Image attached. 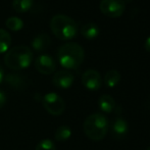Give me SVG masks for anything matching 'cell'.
I'll list each match as a JSON object with an SVG mask.
<instances>
[{"mask_svg": "<svg viewBox=\"0 0 150 150\" xmlns=\"http://www.w3.org/2000/svg\"><path fill=\"white\" fill-rule=\"evenodd\" d=\"M71 136V130L69 126L67 125H62V126L58 127L55 131V135L54 138L57 142H65L67 141Z\"/></svg>", "mask_w": 150, "mask_h": 150, "instance_id": "e0dca14e", "label": "cell"}, {"mask_svg": "<svg viewBox=\"0 0 150 150\" xmlns=\"http://www.w3.org/2000/svg\"><path fill=\"white\" fill-rule=\"evenodd\" d=\"M58 62L65 69H77L85 58L84 48L76 42H67L60 46L57 51Z\"/></svg>", "mask_w": 150, "mask_h": 150, "instance_id": "6da1fadb", "label": "cell"}, {"mask_svg": "<svg viewBox=\"0 0 150 150\" xmlns=\"http://www.w3.org/2000/svg\"><path fill=\"white\" fill-rule=\"evenodd\" d=\"M104 84L108 88H115L120 81V74L117 69H110L104 76Z\"/></svg>", "mask_w": 150, "mask_h": 150, "instance_id": "9a60e30c", "label": "cell"}, {"mask_svg": "<svg viewBox=\"0 0 150 150\" xmlns=\"http://www.w3.org/2000/svg\"><path fill=\"white\" fill-rule=\"evenodd\" d=\"M144 48L147 52H150V36L147 37V39L144 42Z\"/></svg>", "mask_w": 150, "mask_h": 150, "instance_id": "7402d4cb", "label": "cell"}, {"mask_svg": "<svg viewBox=\"0 0 150 150\" xmlns=\"http://www.w3.org/2000/svg\"><path fill=\"white\" fill-rule=\"evenodd\" d=\"M4 80V71H3V69L2 67L0 65V84L2 83V81Z\"/></svg>", "mask_w": 150, "mask_h": 150, "instance_id": "603a6c76", "label": "cell"}, {"mask_svg": "<svg viewBox=\"0 0 150 150\" xmlns=\"http://www.w3.org/2000/svg\"><path fill=\"white\" fill-rule=\"evenodd\" d=\"M80 33L85 39L87 40H94L99 36L100 30H99L98 26L94 23H87V24L83 25L80 30Z\"/></svg>", "mask_w": 150, "mask_h": 150, "instance_id": "8fae6325", "label": "cell"}, {"mask_svg": "<svg viewBox=\"0 0 150 150\" xmlns=\"http://www.w3.org/2000/svg\"><path fill=\"white\" fill-rule=\"evenodd\" d=\"M5 26L8 30L12 32H18L24 28V22L22 18H18V16H11L6 20Z\"/></svg>", "mask_w": 150, "mask_h": 150, "instance_id": "d6986e66", "label": "cell"}, {"mask_svg": "<svg viewBox=\"0 0 150 150\" xmlns=\"http://www.w3.org/2000/svg\"><path fill=\"white\" fill-rule=\"evenodd\" d=\"M82 84L86 89L97 91L102 86V78L100 74L95 69H87L82 76Z\"/></svg>", "mask_w": 150, "mask_h": 150, "instance_id": "ba28073f", "label": "cell"}, {"mask_svg": "<svg viewBox=\"0 0 150 150\" xmlns=\"http://www.w3.org/2000/svg\"><path fill=\"white\" fill-rule=\"evenodd\" d=\"M42 104L45 110L52 115H62L65 110V102L60 95L54 92H49L42 97Z\"/></svg>", "mask_w": 150, "mask_h": 150, "instance_id": "5b68a950", "label": "cell"}, {"mask_svg": "<svg viewBox=\"0 0 150 150\" xmlns=\"http://www.w3.org/2000/svg\"><path fill=\"white\" fill-rule=\"evenodd\" d=\"M11 44V36L7 31L0 29V53H5Z\"/></svg>", "mask_w": 150, "mask_h": 150, "instance_id": "ac0fdd59", "label": "cell"}, {"mask_svg": "<svg viewBox=\"0 0 150 150\" xmlns=\"http://www.w3.org/2000/svg\"><path fill=\"white\" fill-rule=\"evenodd\" d=\"M35 69L42 75H51L56 71V62L48 54H41L35 59Z\"/></svg>", "mask_w": 150, "mask_h": 150, "instance_id": "52a82bcc", "label": "cell"}, {"mask_svg": "<svg viewBox=\"0 0 150 150\" xmlns=\"http://www.w3.org/2000/svg\"><path fill=\"white\" fill-rule=\"evenodd\" d=\"M51 44V39H50L49 35L45 33H42L34 37V39L31 42V46L35 51L42 52L46 50Z\"/></svg>", "mask_w": 150, "mask_h": 150, "instance_id": "30bf717a", "label": "cell"}, {"mask_svg": "<svg viewBox=\"0 0 150 150\" xmlns=\"http://www.w3.org/2000/svg\"><path fill=\"white\" fill-rule=\"evenodd\" d=\"M99 9L105 16L111 18H120L126 10V2L124 0H101Z\"/></svg>", "mask_w": 150, "mask_h": 150, "instance_id": "8992f818", "label": "cell"}, {"mask_svg": "<svg viewBox=\"0 0 150 150\" xmlns=\"http://www.w3.org/2000/svg\"><path fill=\"white\" fill-rule=\"evenodd\" d=\"M34 0H13L12 1V7L18 13L27 12L33 7Z\"/></svg>", "mask_w": 150, "mask_h": 150, "instance_id": "2e32d148", "label": "cell"}, {"mask_svg": "<svg viewBox=\"0 0 150 150\" xmlns=\"http://www.w3.org/2000/svg\"><path fill=\"white\" fill-rule=\"evenodd\" d=\"M111 128H112L113 134L120 137V136H124V135H126L127 133H128L129 125H128V122H127L126 120L119 117L113 120Z\"/></svg>", "mask_w": 150, "mask_h": 150, "instance_id": "5bb4252c", "label": "cell"}, {"mask_svg": "<svg viewBox=\"0 0 150 150\" xmlns=\"http://www.w3.org/2000/svg\"><path fill=\"white\" fill-rule=\"evenodd\" d=\"M35 150H56V146L50 139H43L37 144Z\"/></svg>", "mask_w": 150, "mask_h": 150, "instance_id": "ffe728a7", "label": "cell"}, {"mask_svg": "<svg viewBox=\"0 0 150 150\" xmlns=\"http://www.w3.org/2000/svg\"><path fill=\"white\" fill-rule=\"evenodd\" d=\"M109 122L101 113H92L86 117L83 125L85 135L92 141H101L108 133Z\"/></svg>", "mask_w": 150, "mask_h": 150, "instance_id": "277c9868", "label": "cell"}, {"mask_svg": "<svg viewBox=\"0 0 150 150\" xmlns=\"http://www.w3.org/2000/svg\"><path fill=\"white\" fill-rule=\"evenodd\" d=\"M147 150H150V146L148 147V148H147Z\"/></svg>", "mask_w": 150, "mask_h": 150, "instance_id": "cb8c5ba5", "label": "cell"}, {"mask_svg": "<svg viewBox=\"0 0 150 150\" xmlns=\"http://www.w3.org/2000/svg\"><path fill=\"white\" fill-rule=\"evenodd\" d=\"M50 29L53 35L62 41L74 39L79 32L77 22L65 14H55L52 16L50 21Z\"/></svg>", "mask_w": 150, "mask_h": 150, "instance_id": "7a4b0ae2", "label": "cell"}, {"mask_svg": "<svg viewBox=\"0 0 150 150\" xmlns=\"http://www.w3.org/2000/svg\"><path fill=\"white\" fill-rule=\"evenodd\" d=\"M75 81V77L74 75L67 69H62V71H58L54 74L53 78H52V83L55 87L59 88V89H69L71 87Z\"/></svg>", "mask_w": 150, "mask_h": 150, "instance_id": "9c48e42d", "label": "cell"}, {"mask_svg": "<svg viewBox=\"0 0 150 150\" xmlns=\"http://www.w3.org/2000/svg\"><path fill=\"white\" fill-rule=\"evenodd\" d=\"M5 82L8 85L16 88V89H23L27 86V78L23 75L18 74H10L5 77Z\"/></svg>", "mask_w": 150, "mask_h": 150, "instance_id": "4fadbf2b", "label": "cell"}, {"mask_svg": "<svg viewBox=\"0 0 150 150\" xmlns=\"http://www.w3.org/2000/svg\"><path fill=\"white\" fill-rule=\"evenodd\" d=\"M33 62V52L29 47L24 45L12 47L6 52L4 63L13 71H22L28 69Z\"/></svg>", "mask_w": 150, "mask_h": 150, "instance_id": "3957f363", "label": "cell"}, {"mask_svg": "<svg viewBox=\"0 0 150 150\" xmlns=\"http://www.w3.org/2000/svg\"><path fill=\"white\" fill-rule=\"evenodd\" d=\"M98 106L103 112L110 113L115 108V101L112 96L108 94H103L98 99Z\"/></svg>", "mask_w": 150, "mask_h": 150, "instance_id": "7c38bea8", "label": "cell"}, {"mask_svg": "<svg viewBox=\"0 0 150 150\" xmlns=\"http://www.w3.org/2000/svg\"><path fill=\"white\" fill-rule=\"evenodd\" d=\"M6 101H7V95L3 90H0V109L5 105Z\"/></svg>", "mask_w": 150, "mask_h": 150, "instance_id": "44dd1931", "label": "cell"}]
</instances>
